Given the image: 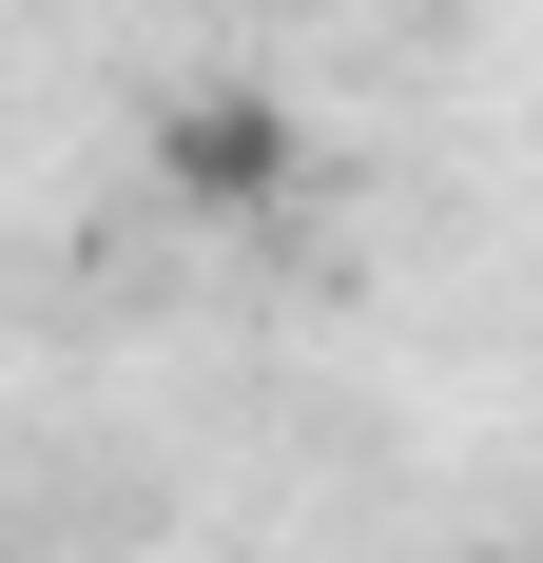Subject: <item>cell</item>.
I'll return each instance as SVG.
<instances>
[{
  "label": "cell",
  "mask_w": 543,
  "mask_h": 563,
  "mask_svg": "<svg viewBox=\"0 0 543 563\" xmlns=\"http://www.w3.org/2000/svg\"><path fill=\"white\" fill-rule=\"evenodd\" d=\"M291 175H311V117L272 98V78H195L156 117V195L175 214H291Z\"/></svg>",
  "instance_id": "obj_1"
},
{
  "label": "cell",
  "mask_w": 543,
  "mask_h": 563,
  "mask_svg": "<svg viewBox=\"0 0 543 563\" xmlns=\"http://www.w3.org/2000/svg\"><path fill=\"white\" fill-rule=\"evenodd\" d=\"M486 563H543V544H486Z\"/></svg>",
  "instance_id": "obj_2"
}]
</instances>
